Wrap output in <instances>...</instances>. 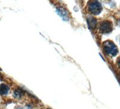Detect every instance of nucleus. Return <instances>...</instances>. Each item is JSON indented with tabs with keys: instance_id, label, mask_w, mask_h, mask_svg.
<instances>
[{
	"instance_id": "nucleus-1",
	"label": "nucleus",
	"mask_w": 120,
	"mask_h": 109,
	"mask_svg": "<svg viewBox=\"0 0 120 109\" xmlns=\"http://www.w3.org/2000/svg\"><path fill=\"white\" fill-rule=\"evenodd\" d=\"M88 8L90 13L93 15H98L102 10L101 4L97 0H91L88 4Z\"/></svg>"
},
{
	"instance_id": "nucleus-2",
	"label": "nucleus",
	"mask_w": 120,
	"mask_h": 109,
	"mask_svg": "<svg viewBox=\"0 0 120 109\" xmlns=\"http://www.w3.org/2000/svg\"><path fill=\"white\" fill-rule=\"evenodd\" d=\"M104 50L108 54L115 56L117 53L118 49L115 44L112 41H108L104 43Z\"/></svg>"
},
{
	"instance_id": "nucleus-3",
	"label": "nucleus",
	"mask_w": 120,
	"mask_h": 109,
	"mask_svg": "<svg viewBox=\"0 0 120 109\" xmlns=\"http://www.w3.org/2000/svg\"><path fill=\"white\" fill-rule=\"evenodd\" d=\"M100 29L103 33H108L112 30V24L110 21H105L101 23Z\"/></svg>"
},
{
	"instance_id": "nucleus-4",
	"label": "nucleus",
	"mask_w": 120,
	"mask_h": 109,
	"mask_svg": "<svg viewBox=\"0 0 120 109\" xmlns=\"http://www.w3.org/2000/svg\"><path fill=\"white\" fill-rule=\"evenodd\" d=\"M57 13H58V15L60 16L63 18L64 20H65V21L68 20V13H67V11L64 8H62V7L58 8Z\"/></svg>"
},
{
	"instance_id": "nucleus-5",
	"label": "nucleus",
	"mask_w": 120,
	"mask_h": 109,
	"mask_svg": "<svg viewBox=\"0 0 120 109\" xmlns=\"http://www.w3.org/2000/svg\"><path fill=\"white\" fill-rule=\"evenodd\" d=\"M87 22L90 28L94 29L97 25V20L93 17H89L87 19Z\"/></svg>"
},
{
	"instance_id": "nucleus-6",
	"label": "nucleus",
	"mask_w": 120,
	"mask_h": 109,
	"mask_svg": "<svg viewBox=\"0 0 120 109\" xmlns=\"http://www.w3.org/2000/svg\"><path fill=\"white\" fill-rule=\"evenodd\" d=\"M9 91V87L6 84H1L0 85V94L6 95Z\"/></svg>"
},
{
	"instance_id": "nucleus-7",
	"label": "nucleus",
	"mask_w": 120,
	"mask_h": 109,
	"mask_svg": "<svg viewBox=\"0 0 120 109\" xmlns=\"http://www.w3.org/2000/svg\"><path fill=\"white\" fill-rule=\"evenodd\" d=\"M14 95H15V97H21V96L23 95V92L21 91V90H19V89H18V90L15 91V93H14Z\"/></svg>"
},
{
	"instance_id": "nucleus-8",
	"label": "nucleus",
	"mask_w": 120,
	"mask_h": 109,
	"mask_svg": "<svg viewBox=\"0 0 120 109\" xmlns=\"http://www.w3.org/2000/svg\"><path fill=\"white\" fill-rule=\"evenodd\" d=\"M118 65L119 67L120 68V58L118 59Z\"/></svg>"
},
{
	"instance_id": "nucleus-9",
	"label": "nucleus",
	"mask_w": 120,
	"mask_h": 109,
	"mask_svg": "<svg viewBox=\"0 0 120 109\" xmlns=\"http://www.w3.org/2000/svg\"><path fill=\"white\" fill-rule=\"evenodd\" d=\"M118 80H119V82H120V76L118 77Z\"/></svg>"
},
{
	"instance_id": "nucleus-10",
	"label": "nucleus",
	"mask_w": 120,
	"mask_h": 109,
	"mask_svg": "<svg viewBox=\"0 0 120 109\" xmlns=\"http://www.w3.org/2000/svg\"><path fill=\"white\" fill-rule=\"evenodd\" d=\"M18 109H22V108H21V107H19V108H18Z\"/></svg>"
}]
</instances>
